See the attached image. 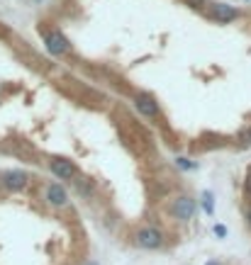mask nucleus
<instances>
[{
    "instance_id": "obj_1",
    "label": "nucleus",
    "mask_w": 251,
    "mask_h": 265,
    "mask_svg": "<svg viewBox=\"0 0 251 265\" xmlns=\"http://www.w3.org/2000/svg\"><path fill=\"white\" fill-rule=\"evenodd\" d=\"M134 244L139 248H146V251H156V248L164 246V234L154 227H146V229H139L134 236Z\"/></svg>"
},
{
    "instance_id": "obj_2",
    "label": "nucleus",
    "mask_w": 251,
    "mask_h": 265,
    "mask_svg": "<svg viewBox=\"0 0 251 265\" xmlns=\"http://www.w3.org/2000/svg\"><path fill=\"white\" fill-rule=\"evenodd\" d=\"M44 44H46V51H49L52 56H64V54L71 51L68 39L64 37L61 32H46V34H44Z\"/></svg>"
},
{
    "instance_id": "obj_3",
    "label": "nucleus",
    "mask_w": 251,
    "mask_h": 265,
    "mask_svg": "<svg viewBox=\"0 0 251 265\" xmlns=\"http://www.w3.org/2000/svg\"><path fill=\"white\" fill-rule=\"evenodd\" d=\"M171 214H174L176 219H180V222H188V219L195 214V200L193 197H188V195H183V197L174 200Z\"/></svg>"
},
{
    "instance_id": "obj_4",
    "label": "nucleus",
    "mask_w": 251,
    "mask_h": 265,
    "mask_svg": "<svg viewBox=\"0 0 251 265\" xmlns=\"http://www.w3.org/2000/svg\"><path fill=\"white\" fill-rule=\"evenodd\" d=\"M49 171L54 173V178H58V180H74L76 178V166L71 161H66V158L49 161Z\"/></svg>"
},
{
    "instance_id": "obj_5",
    "label": "nucleus",
    "mask_w": 251,
    "mask_h": 265,
    "mask_svg": "<svg viewBox=\"0 0 251 265\" xmlns=\"http://www.w3.org/2000/svg\"><path fill=\"white\" fill-rule=\"evenodd\" d=\"M134 110L144 117H156L158 114V102L149 93H139L134 97Z\"/></svg>"
},
{
    "instance_id": "obj_6",
    "label": "nucleus",
    "mask_w": 251,
    "mask_h": 265,
    "mask_svg": "<svg viewBox=\"0 0 251 265\" xmlns=\"http://www.w3.org/2000/svg\"><path fill=\"white\" fill-rule=\"evenodd\" d=\"M2 185L12 192H20V190L27 188V173L22 171H8L2 173Z\"/></svg>"
},
{
    "instance_id": "obj_7",
    "label": "nucleus",
    "mask_w": 251,
    "mask_h": 265,
    "mask_svg": "<svg viewBox=\"0 0 251 265\" xmlns=\"http://www.w3.org/2000/svg\"><path fill=\"white\" fill-rule=\"evenodd\" d=\"M46 202L54 207H66L68 205V192L61 188V183H52L46 188Z\"/></svg>"
},
{
    "instance_id": "obj_8",
    "label": "nucleus",
    "mask_w": 251,
    "mask_h": 265,
    "mask_svg": "<svg viewBox=\"0 0 251 265\" xmlns=\"http://www.w3.org/2000/svg\"><path fill=\"white\" fill-rule=\"evenodd\" d=\"M212 17L217 19V22H222V24H227V22H232V19L239 17V10L232 7V5H227V2H214Z\"/></svg>"
},
{
    "instance_id": "obj_9",
    "label": "nucleus",
    "mask_w": 251,
    "mask_h": 265,
    "mask_svg": "<svg viewBox=\"0 0 251 265\" xmlns=\"http://www.w3.org/2000/svg\"><path fill=\"white\" fill-rule=\"evenodd\" d=\"M202 209H205L208 214H212V212H214V205H212V195H210V192H202Z\"/></svg>"
},
{
    "instance_id": "obj_10",
    "label": "nucleus",
    "mask_w": 251,
    "mask_h": 265,
    "mask_svg": "<svg viewBox=\"0 0 251 265\" xmlns=\"http://www.w3.org/2000/svg\"><path fill=\"white\" fill-rule=\"evenodd\" d=\"M76 190L83 192V195H90V192H93V185H90L88 180H76Z\"/></svg>"
},
{
    "instance_id": "obj_11",
    "label": "nucleus",
    "mask_w": 251,
    "mask_h": 265,
    "mask_svg": "<svg viewBox=\"0 0 251 265\" xmlns=\"http://www.w3.org/2000/svg\"><path fill=\"white\" fill-rule=\"evenodd\" d=\"M214 236H220V239H224V236H227V227H224V224H214Z\"/></svg>"
},
{
    "instance_id": "obj_12",
    "label": "nucleus",
    "mask_w": 251,
    "mask_h": 265,
    "mask_svg": "<svg viewBox=\"0 0 251 265\" xmlns=\"http://www.w3.org/2000/svg\"><path fill=\"white\" fill-rule=\"evenodd\" d=\"M176 163H178L180 168H186V171H190V168H195V163H188V158H178Z\"/></svg>"
},
{
    "instance_id": "obj_13",
    "label": "nucleus",
    "mask_w": 251,
    "mask_h": 265,
    "mask_svg": "<svg viewBox=\"0 0 251 265\" xmlns=\"http://www.w3.org/2000/svg\"><path fill=\"white\" fill-rule=\"evenodd\" d=\"M188 2H190V5H193V7H202V5H205V2H208V0H188Z\"/></svg>"
},
{
    "instance_id": "obj_14",
    "label": "nucleus",
    "mask_w": 251,
    "mask_h": 265,
    "mask_svg": "<svg viewBox=\"0 0 251 265\" xmlns=\"http://www.w3.org/2000/svg\"><path fill=\"white\" fill-rule=\"evenodd\" d=\"M244 190H246V195H249V197H251V175H249V178H246V183H244Z\"/></svg>"
},
{
    "instance_id": "obj_15",
    "label": "nucleus",
    "mask_w": 251,
    "mask_h": 265,
    "mask_svg": "<svg viewBox=\"0 0 251 265\" xmlns=\"http://www.w3.org/2000/svg\"><path fill=\"white\" fill-rule=\"evenodd\" d=\"M205 265H220V263H217V261H208V263H205Z\"/></svg>"
},
{
    "instance_id": "obj_16",
    "label": "nucleus",
    "mask_w": 251,
    "mask_h": 265,
    "mask_svg": "<svg viewBox=\"0 0 251 265\" xmlns=\"http://www.w3.org/2000/svg\"><path fill=\"white\" fill-rule=\"evenodd\" d=\"M246 217H249V224H251V209H249V212H246Z\"/></svg>"
},
{
    "instance_id": "obj_17",
    "label": "nucleus",
    "mask_w": 251,
    "mask_h": 265,
    "mask_svg": "<svg viewBox=\"0 0 251 265\" xmlns=\"http://www.w3.org/2000/svg\"><path fill=\"white\" fill-rule=\"evenodd\" d=\"M86 265H98V263H86Z\"/></svg>"
}]
</instances>
